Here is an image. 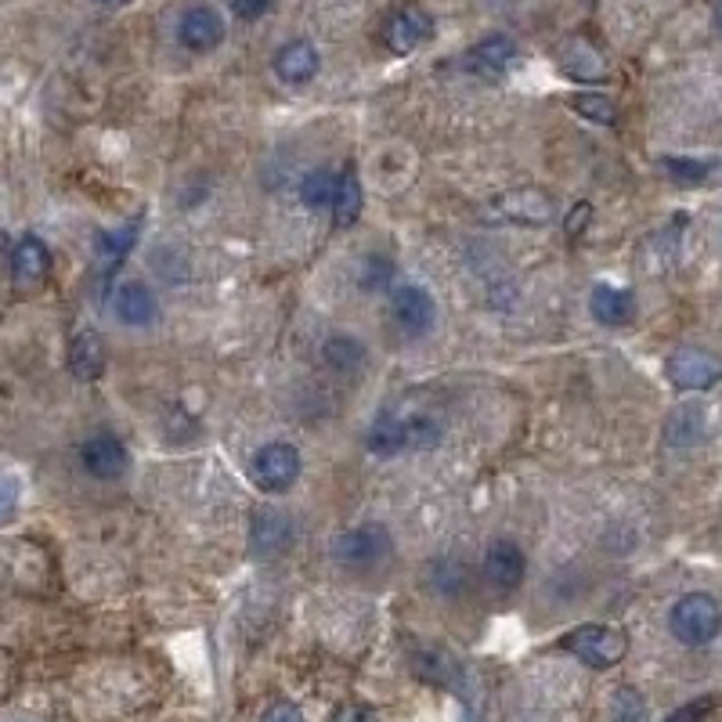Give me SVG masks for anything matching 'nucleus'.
<instances>
[{"instance_id": "5", "label": "nucleus", "mask_w": 722, "mask_h": 722, "mask_svg": "<svg viewBox=\"0 0 722 722\" xmlns=\"http://www.w3.org/2000/svg\"><path fill=\"white\" fill-rule=\"evenodd\" d=\"M664 372L680 390H712L722 379V358L705 347H680L664 361Z\"/></svg>"}, {"instance_id": "35", "label": "nucleus", "mask_w": 722, "mask_h": 722, "mask_svg": "<svg viewBox=\"0 0 722 722\" xmlns=\"http://www.w3.org/2000/svg\"><path fill=\"white\" fill-rule=\"evenodd\" d=\"M333 722H379V715L372 712V708H361V705H347L340 712L333 715Z\"/></svg>"}, {"instance_id": "13", "label": "nucleus", "mask_w": 722, "mask_h": 722, "mask_svg": "<svg viewBox=\"0 0 722 722\" xmlns=\"http://www.w3.org/2000/svg\"><path fill=\"white\" fill-rule=\"evenodd\" d=\"M488 213H491V217H499V221L546 224L552 217V202H549V196H542V191H535V188H521V191H510V196H502L499 202H491Z\"/></svg>"}, {"instance_id": "9", "label": "nucleus", "mask_w": 722, "mask_h": 722, "mask_svg": "<svg viewBox=\"0 0 722 722\" xmlns=\"http://www.w3.org/2000/svg\"><path fill=\"white\" fill-rule=\"evenodd\" d=\"M297 538V524L286 510H275V506H261L250 521V549L257 557H278L286 552Z\"/></svg>"}, {"instance_id": "39", "label": "nucleus", "mask_w": 722, "mask_h": 722, "mask_svg": "<svg viewBox=\"0 0 722 722\" xmlns=\"http://www.w3.org/2000/svg\"><path fill=\"white\" fill-rule=\"evenodd\" d=\"M585 4H593V0H585Z\"/></svg>"}, {"instance_id": "21", "label": "nucleus", "mask_w": 722, "mask_h": 722, "mask_svg": "<svg viewBox=\"0 0 722 722\" xmlns=\"http://www.w3.org/2000/svg\"><path fill=\"white\" fill-rule=\"evenodd\" d=\"M138 232H141V221H127L123 228L116 232H101L98 242H95V261L98 267L112 275L123 261H127V253L134 250V242H138Z\"/></svg>"}, {"instance_id": "30", "label": "nucleus", "mask_w": 722, "mask_h": 722, "mask_svg": "<svg viewBox=\"0 0 722 722\" xmlns=\"http://www.w3.org/2000/svg\"><path fill=\"white\" fill-rule=\"evenodd\" d=\"M22 499V484L15 477H0V524L11 521V513L18 510Z\"/></svg>"}, {"instance_id": "25", "label": "nucleus", "mask_w": 722, "mask_h": 722, "mask_svg": "<svg viewBox=\"0 0 722 722\" xmlns=\"http://www.w3.org/2000/svg\"><path fill=\"white\" fill-rule=\"evenodd\" d=\"M336 180H340V177H336L333 171H311L308 177L300 180V199H303V207H311V210L333 207Z\"/></svg>"}, {"instance_id": "34", "label": "nucleus", "mask_w": 722, "mask_h": 722, "mask_svg": "<svg viewBox=\"0 0 722 722\" xmlns=\"http://www.w3.org/2000/svg\"><path fill=\"white\" fill-rule=\"evenodd\" d=\"M261 722H303V715H300V708L297 705H289V701H275L264 712V719Z\"/></svg>"}, {"instance_id": "36", "label": "nucleus", "mask_w": 722, "mask_h": 722, "mask_svg": "<svg viewBox=\"0 0 722 722\" xmlns=\"http://www.w3.org/2000/svg\"><path fill=\"white\" fill-rule=\"evenodd\" d=\"M589 213H593V210H589V207H585V202H582V207H578V210H574V213H571V235H578V232L585 228V217H589Z\"/></svg>"}, {"instance_id": "10", "label": "nucleus", "mask_w": 722, "mask_h": 722, "mask_svg": "<svg viewBox=\"0 0 722 722\" xmlns=\"http://www.w3.org/2000/svg\"><path fill=\"white\" fill-rule=\"evenodd\" d=\"M177 40H180V48H188V51H196V54H207L213 48H221V40H224L221 11L210 8V4L188 8L185 15H180V22H177Z\"/></svg>"}, {"instance_id": "1", "label": "nucleus", "mask_w": 722, "mask_h": 722, "mask_svg": "<svg viewBox=\"0 0 722 722\" xmlns=\"http://www.w3.org/2000/svg\"><path fill=\"white\" fill-rule=\"evenodd\" d=\"M669 628L683 647H708L722 632V607L708 593H686L672 603Z\"/></svg>"}, {"instance_id": "24", "label": "nucleus", "mask_w": 722, "mask_h": 722, "mask_svg": "<svg viewBox=\"0 0 722 722\" xmlns=\"http://www.w3.org/2000/svg\"><path fill=\"white\" fill-rule=\"evenodd\" d=\"M322 358H325V365H329L333 372H358L361 365H365L369 351H365V344L354 340V336L336 333V336L325 340Z\"/></svg>"}, {"instance_id": "6", "label": "nucleus", "mask_w": 722, "mask_h": 722, "mask_svg": "<svg viewBox=\"0 0 722 722\" xmlns=\"http://www.w3.org/2000/svg\"><path fill=\"white\" fill-rule=\"evenodd\" d=\"M390 314L404 336H426L437 322V303L423 286L404 282V286H394L390 292Z\"/></svg>"}, {"instance_id": "17", "label": "nucleus", "mask_w": 722, "mask_h": 722, "mask_svg": "<svg viewBox=\"0 0 722 722\" xmlns=\"http://www.w3.org/2000/svg\"><path fill=\"white\" fill-rule=\"evenodd\" d=\"M589 308H593V319L600 325H628L636 319V297H632L628 289H614V286H596L589 292Z\"/></svg>"}, {"instance_id": "26", "label": "nucleus", "mask_w": 722, "mask_h": 722, "mask_svg": "<svg viewBox=\"0 0 722 722\" xmlns=\"http://www.w3.org/2000/svg\"><path fill=\"white\" fill-rule=\"evenodd\" d=\"M571 109L578 112V116H585V120L600 123V127H611V123L618 120L614 101L607 98V95H596V90H582V95H574Z\"/></svg>"}, {"instance_id": "22", "label": "nucleus", "mask_w": 722, "mask_h": 722, "mask_svg": "<svg viewBox=\"0 0 722 722\" xmlns=\"http://www.w3.org/2000/svg\"><path fill=\"white\" fill-rule=\"evenodd\" d=\"M513 54H516V48L510 37H488L466 54V70L477 76H499L510 70Z\"/></svg>"}, {"instance_id": "27", "label": "nucleus", "mask_w": 722, "mask_h": 722, "mask_svg": "<svg viewBox=\"0 0 722 722\" xmlns=\"http://www.w3.org/2000/svg\"><path fill=\"white\" fill-rule=\"evenodd\" d=\"M611 722H647V701H643L639 690L622 686L611 697Z\"/></svg>"}, {"instance_id": "23", "label": "nucleus", "mask_w": 722, "mask_h": 722, "mask_svg": "<svg viewBox=\"0 0 722 722\" xmlns=\"http://www.w3.org/2000/svg\"><path fill=\"white\" fill-rule=\"evenodd\" d=\"M361 210H365V191H361V180L354 171H344V177L336 180V191H333V217L340 228H351V224L361 217Z\"/></svg>"}, {"instance_id": "38", "label": "nucleus", "mask_w": 722, "mask_h": 722, "mask_svg": "<svg viewBox=\"0 0 722 722\" xmlns=\"http://www.w3.org/2000/svg\"><path fill=\"white\" fill-rule=\"evenodd\" d=\"M95 4H123V0H95Z\"/></svg>"}, {"instance_id": "2", "label": "nucleus", "mask_w": 722, "mask_h": 722, "mask_svg": "<svg viewBox=\"0 0 722 722\" xmlns=\"http://www.w3.org/2000/svg\"><path fill=\"white\" fill-rule=\"evenodd\" d=\"M563 650L574 653L589 669H614L628 653V636L614 625H582L563 636Z\"/></svg>"}, {"instance_id": "20", "label": "nucleus", "mask_w": 722, "mask_h": 722, "mask_svg": "<svg viewBox=\"0 0 722 722\" xmlns=\"http://www.w3.org/2000/svg\"><path fill=\"white\" fill-rule=\"evenodd\" d=\"M365 445L372 456H379V459L409 456V423H404L401 415H379V420L369 426Z\"/></svg>"}, {"instance_id": "16", "label": "nucleus", "mask_w": 722, "mask_h": 722, "mask_svg": "<svg viewBox=\"0 0 722 722\" xmlns=\"http://www.w3.org/2000/svg\"><path fill=\"white\" fill-rule=\"evenodd\" d=\"M51 271V253L37 235H26V239L15 242L11 250V275H15L18 286H40Z\"/></svg>"}, {"instance_id": "31", "label": "nucleus", "mask_w": 722, "mask_h": 722, "mask_svg": "<svg viewBox=\"0 0 722 722\" xmlns=\"http://www.w3.org/2000/svg\"><path fill=\"white\" fill-rule=\"evenodd\" d=\"M228 8H232L235 18L257 22V18H264L267 11H271V0H228Z\"/></svg>"}, {"instance_id": "12", "label": "nucleus", "mask_w": 722, "mask_h": 722, "mask_svg": "<svg viewBox=\"0 0 722 722\" xmlns=\"http://www.w3.org/2000/svg\"><path fill=\"white\" fill-rule=\"evenodd\" d=\"M275 76L282 84H289V87H303V84H311L314 76H319V70H322V54H319V48L314 43H308V40H289L286 48H282L278 54H275Z\"/></svg>"}, {"instance_id": "8", "label": "nucleus", "mask_w": 722, "mask_h": 722, "mask_svg": "<svg viewBox=\"0 0 722 722\" xmlns=\"http://www.w3.org/2000/svg\"><path fill=\"white\" fill-rule=\"evenodd\" d=\"M524 571H527L524 552L510 538H495L491 546H488V552H484L481 574H484V582H488L495 593H513L516 585L524 582Z\"/></svg>"}, {"instance_id": "19", "label": "nucleus", "mask_w": 722, "mask_h": 722, "mask_svg": "<svg viewBox=\"0 0 722 722\" xmlns=\"http://www.w3.org/2000/svg\"><path fill=\"white\" fill-rule=\"evenodd\" d=\"M708 434V412L701 404H683V409H675L669 415V423H664V441L672 448H694L701 445Z\"/></svg>"}, {"instance_id": "29", "label": "nucleus", "mask_w": 722, "mask_h": 722, "mask_svg": "<svg viewBox=\"0 0 722 722\" xmlns=\"http://www.w3.org/2000/svg\"><path fill=\"white\" fill-rule=\"evenodd\" d=\"M661 166L669 171L675 180H683V185H701L708 177V163L701 160H683V155H664Z\"/></svg>"}, {"instance_id": "11", "label": "nucleus", "mask_w": 722, "mask_h": 722, "mask_svg": "<svg viewBox=\"0 0 722 722\" xmlns=\"http://www.w3.org/2000/svg\"><path fill=\"white\" fill-rule=\"evenodd\" d=\"M80 462L95 481H116L127 473V448L116 434H95L80 445Z\"/></svg>"}, {"instance_id": "18", "label": "nucleus", "mask_w": 722, "mask_h": 722, "mask_svg": "<svg viewBox=\"0 0 722 722\" xmlns=\"http://www.w3.org/2000/svg\"><path fill=\"white\" fill-rule=\"evenodd\" d=\"M70 372L76 379L95 383L105 372V344L95 329H80L70 344Z\"/></svg>"}, {"instance_id": "37", "label": "nucleus", "mask_w": 722, "mask_h": 722, "mask_svg": "<svg viewBox=\"0 0 722 722\" xmlns=\"http://www.w3.org/2000/svg\"><path fill=\"white\" fill-rule=\"evenodd\" d=\"M712 18H715V29L722 33V0H715V8H712Z\"/></svg>"}, {"instance_id": "3", "label": "nucleus", "mask_w": 722, "mask_h": 722, "mask_svg": "<svg viewBox=\"0 0 722 722\" xmlns=\"http://www.w3.org/2000/svg\"><path fill=\"white\" fill-rule=\"evenodd\" d=\"M300 451L289 441H267L253 451L250 459V481L264 495H282L300 481Z\"/></svg>"}, {"instance_id": "32", "label": "nucleus", "mask_w": 722, "mask_h": 722, "mask_svg": "<svg viewBox=\"0 0 722 722\" xmlns=\"http://www.w3.org/2000/svg\"><path fill=\"white\" fill-rule=\"evenodd\" d=\"M390 278H394V267H390V261H383V257H372L369 267H365V278H361V286L379 289V286H387Z\"/></svg>"}, {"instance_id": "7", "label": "nucleus", "mask_w": 722, "mask_h": 722, "mask_svg": "<svg viewBox=\"0 0 722 722\" xmlns=\"http://www.w3.org/2000/svg\"><path fill=\"white\" fill-rule=\"evenodd\" d=\"M112 314L127 325V329H149L160 319V300H155V292L149 282H120L116 292H112Z\"/></svg>"}, {"instance_id": "14", "label": "nucleus", "mask_w": 722, "mask_h": 722, "mask_svg": "<svg viewBox=\"0 0 722 722\" xmlns=\"http://www.w3.org/2000/svg\"><path fill=\"white\" fill-rule=\"evenodd\" d=\"M434 37V22L420 8H404L387 22V48L394 54H412L423 40Z\"/></svg>"}, {"instance_id": "4", "label": "nucleus", "mask_w": 722, "mask_h": 722, "mask_svg": "<svg viewBox=\"0 0 722 722\" xmlns=\"http://www.w3.org/2000/svg\"><path fill=\"white\" fill-rule=\"evenodd\" d=\"M394 538L383 524H358L351 532L336 535L333 542V560L344 563L351 571H369L390 557Z\"/></svg>"}, {"instance_id": "28", "label": "nucleus", "mask_w": 722, "mask_h": 722, "mask_svg": "<svg viewBox=\"0 0 722 722\" xmlns=\"http://www.w3.org/2000/svg\"><path fill=\"white\" fill-rule=\"evenodd\" d=\"M409 451H431L441 441V426L431 415H409Z\"/></svg>"}, {"instance_id": "15", "label": "nucleus", "mask_w": 722, "mask_h": 722, "mask_svg": "<svg viewBox=\"0 0 722 722\" xmlns=\"http://www.w3.org/2000/svg\"><path fill=\"white\" fill-rule=\"evenodd\" d=\"M560 70L568 73L571 80L596 84V80H603V76H607V62H603V54L596 51L589 40L571 37V40L560 48Z\"/></svg>"}, {"instance_id": "33", "label": "nucleus", "mask_w": 722, "mask_h": 722, "mask_svg": "<svg viewBox=\"0 0 722 722\" xmlns=\"http://www.w3.org/2000/svg\"><path fill=\"white\" fill-rule=\"evenodd\" d=\"M712 697H701V701H690V705H683V708H675V712L664 719V722H701L708 712H712Z\"/></svg>"}]
</instances>
